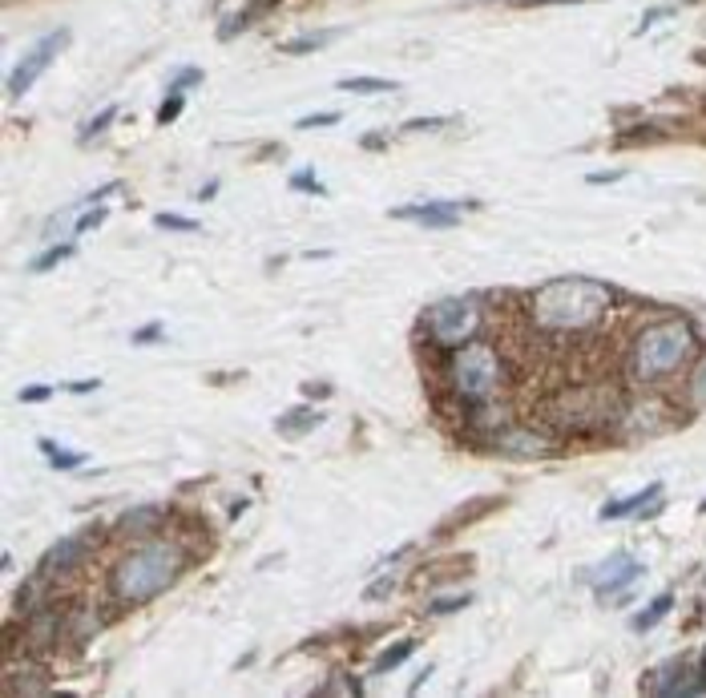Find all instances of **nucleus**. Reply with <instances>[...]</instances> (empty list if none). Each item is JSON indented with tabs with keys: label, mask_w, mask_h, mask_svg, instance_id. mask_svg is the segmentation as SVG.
Masks as SVG:
<instances>
[{
	"label": "nucleus",
	"mask_w": 706,
	"mask_h": 698,
	"mask_svg": "<svg viewBox=\"0 0 706 698\" xmlns=\"http://www.w3.org/2000/svg\"><path fill=\"white\" fill-rule=\"evenodd\" d=\"M340 89H348V93H396L400 81H392V77H343Z\"/></svg>",
	"instance_id": "16"
},
{
	"label": "nucleus",
	"mask_w": 706,
	"mask_h": 698,
	"mask_svg": "<svg viewBox=\"0 0 706 698\" xmlns=\"http://www.w3.org/2000/svg\"><path fill=\"white\" fill-rule=\"evenodd\" d=\"M73 251H77V246H73V243H61V246H52V251H44L41 259H33V262H28V271H33V275H44V271H52V267H57V262H65V259H69Z\"/></svg>",
	"instance_id": "18"
},
{
	"label": "nucleus",
	"mask_w": 706,
	"mask_h": 698,
	"mask_svg": "<svg viewBox=\"0 0 706 698\" xmlns=\"http://www.w3.org/2000/svg\"><path fill=\"white\" fill-rule=\"evenodd\" d=\"M149 525H157V509H138V513H130V521L122 517V529L125 533H141V529H149Z\"/></svg>",
	"instance_id": "22"
},
{
	"label": "nucleus",
	"mask_w": 706,
	"mask_h": 698,
	"mask_svg": "<svg viewBox=\"0 0 706 698\" xmlns=\"http://www.w3.org/2000/svg\"><path fill=\"white\" fill-rule=\"evenodd\" d=\"M335 33H311V36H299V41H283V52H291V57H299V52H315L323 49V44H332Z\"/></svg>",
	"instance_id": "19"
},
{
	"label": "nucleus",
	"mask_w": 706,
	"mask_h": 698,
	"mask_svg": "<svg viewBox=\"0 0 706 698\" xmlns=\"http://www.w3.org/2000/svg\"><path fill=\"white\" fill-rule=\"evenodd\" d=\"M319 412H311V408H291L287 416L279 420V437H307L311 428H319Z\"/></svg>",
	"instance_id": "13"
},
{
	"label": "nucleus",
	"mask_w": 706,
	"mask_h": 698,
	"mask_svg": "<svg viewBox=\"0 0 706 698\" xmlns=\"http://www.w3.org/2000/svg\"><path fill=\"white\" fill-rule=\"evenodd\" d=\"M154 227H166V230H202L194 219H182V214H166V210H162V214L154 219Z\"/></svg>",
	"instance_id": "24"
},
{
	"label": "nucleus",
	"mask_w": 706,
	"mask_h": 698,
	"mask_svg": "<svg viewBox=\"0 0 706 698\" xmlns=\"http://www.w3.org/2000/svg\"><path fill=\"white\" fill-rule=\"evenodd\" d=\"M670 610H674V594H658L654 602H650V606H646L642 614H638L634 622H630V626H634L638 634H642V630H654L658 622H662V618H666V614H670Z\"/></svg>",
	"instance_id": "15"
},
{
	"label": "nucleus",
	"mask_w": 706,
	"mask_h": 698,
	"mask_svg": "<svg viewBox=\"0 0 706 698\" xmlns=\"http://www.w3.org/2000/svg\"><path fill=\"white\" fill-rule=\"evenodd\" d=\"M117 109H122V105H105V109H101V114H97V117H89V122L81 125L77 141H89V138H97V133H105V125H109V122H114V117H117Z\"/></svg>",
	"instance_id": "20"
},
{
	"label": "nucleus",
	"mask_w": 706,
	"mask_h": 698,
	"mask_svg": "<svg viewBox=\"0 0 706 698\" xmlns=\"http://www.w3.org/2000/svg\"><path fill=\"white\" fill-rule=\"evenodd\" d=\"M97 545V529H77L69 533V537H61L57 545H49L41 558V566H36V577H44V582H57V577H69L73 569L81 566V561L89 558V550Z\"/></svg>",
	"instance_id": "7"
},
{
	"label": "nucleus",
	"mask_w": 706,
	"mask_h": 698,
	"mask_svg": "<svg viewBox=\"0 0 706 698\" xmlns=\"http://www.w3.org/2000/svg\"><path fill=\"white\" fill-rule=\"evenodd\" d=\"M646 690H650V694H694L698 674H690L686 662H666V666H658V670L650 674Z\"/></svg>",
	"instance_id": "10"
},
{
	"label": "nucleus",
	"mask_w": 706,
	"mask_h": 698,
	"mask_svg": "<svg viewBox=\"0 0 706 698\" xmlns=\"http://www.w3.org/2000/svg\"><path fill=\"white\" fill-rule=\"evenodd\" d=\"M464 606H472V594H456V598H437V602L428 606V614H432V618H445V614H456V610H464Z\"/></svg>",
	"instance_id": "21"
},
{
	"label": "nucleus",
	"mask_w": 706,
	"mask_h": 698,
	"mask_svg": "<svg viewBox=\"0 0 706 698\" xmlns=\"http://www.w3.org/2000/svg\"><path fill=\"white\" fill-rule=\"evenodd\" d=\"M291 186H299V190H311V194H323V186L315 182L311 174H295V178H291Z\"/></svg>",
	"instance_id": "32"
},
{
	"label": "nucleus",
	"mask_w": 706,
	"mask_h": 698,
	"mask_svg": "<svg viewBox=\"0 0 706 698\" xmlns=\"http://www.w3.org/2000/svg\"><path fill=\"white\" fill-rule=\"evenodd\" d=\"M658 497H662V480H654V485H646L642 493H630V497L602 505V521H622V517H638L646 505H654Z\"/></svg>",
	"instance_id": "11"
},
{
	"label": "nucleus",
	"mask_w": 706,
	"mask_h": 698,
	"mask_svg": "<svg viewBox=\"0 0 706 698\" xmlns=\"http://www.w3.org/2000/svg\"><path fill=\"white\" fill-rule=\"evenodd\" d=\"M702 513H706V501H702Z\"/></svg>",
	"instance_id": "38"
},
{
	"label": "nucleus",
	"mask_w": 706,
	"mask_h": 698,
	"mask_svg": "<svg viewBox=\"0 0 706 698\" xmlns=\"http://www.w3.org/2000/svg\"><path fill=\"white\" fill-rule=\"evenodd\" d=\"M497 448H505V453H517V456H537V453H545V440H541L537 432L513 428V432H505V437L497 440Z\"/></svg>",
	"instance_id": "12"
},
{
	"label": "nucleus",
	"mask_w": 706,
	"mask_h": 698,
	"mask_svg": "<svg viewBox=\"0 0 706 698\" xmlns=\"http://www.w3.org/2000/svg\"><path fill=\"white\" fill-rule=\"evenodd\" d=\"M698 690H706V654H702V666H698Z\"/></svg>",
	"instance_id": "37"
},
{
	"label": "nucleus",
	"mask_w": 706,
	"mask_h": 698,
	"mask_svg": "<svg viewBox=\"0 0 706 698\" xmlns=\"http://www.w3.org/2000/svg\"><path fill=\"white\" fill-rule=\"evenodd\" d=\"M93 388H101V384H97V380H81V384H69V392L85 396V392H93Z\"/></svg>",
	"instance_id": "35"
},
{
	"label": "nucleus",
	"mask_w": 706,
	"mask_h": 698,
	"mask_svg": "<svg viewBox=\"0 0 706 698\" xmlns=\"http://www.w3.org/2000/svg\"><path fill=\"white\" fill-rule=\"evenodd\" d=\"M186 85H190V89H194V85H202V69H182L174 81H170V93H182Z\"/></svg>",
	"instance_id": "26"
},
{
	"label": "nucleus",
	"mask_w": 706,
	"mask_h": 698,
	"mask_svg": "<svg viewBox=\"0 0 706 698\" xmlns=\"http://www.w3.org/2000/svg\"><path fill=\"white\" fill-rule=\"evenodd\" d=\"M392 590H396V577H380L375 585H367V590H364V598H367V602H380V598H388Z\"/></svg>",
	"instance_id": "27"
},
{
	"label": "nucleus",
	"mask_w": 706,
	"mask_h": 698,
	"mask_svg": "<svg viewBox=\"0 0 706 698\" xmlns=\"http://www.w3.org/2000/svg\"><path fill=\"white\" fill-rule=\"evenodd\" d=\"M49 396H52L49 384H33V388H25V392H20V400H25V404H41V400H49Z\"/></svg>",
	"instance_id": "29"
},
{
	"label": "nucleus",
	"mask_w": 706,
	"mask_h": 698,
	"mask_svg": "<svg viewBox=\"0 0 706 698\" xmlns=\"http://www.w3.org/2000/svg\"><path fill=\"white\" fill-rule=\"evenodd\" d=\"M432 125H445L440 117H424V122H408L404 130H432Z\"/></svg>",
	"instance_id": "34"
},
{
	"label": "nucleus",
	"mask_w": 706,
	"mask_h": 698,
	"mask_svg": "<svg viewBox=\"0 0 706 698\" xmlns=\"http://www.w3.org/2000/svg\"><path fill=\"white\" fill-rule=\"evenodd\" d=\"M690 388H694V396H698V400H706V364L694 372V384H690Z\"/></svg>",
	"instance_id": "33"
},
{
	"label": "nucleus",
	"mask_w": 706,
	"mask_h": 698,
	"mask_svg": "<svg viewBox=\"0 0 706 698\" xmlns=\"http://www.w3.org/2000/svg\"><path fill=\"white\" fill-rule=\"evenodd\" d=\"M606 311H610V287L593 279H558L541 287L533 299L537 324L550 332H585V327L602 324Z\"/></svg>",
	"instance_id": "2"
},
{
	"label": "nucleus",
	"mask_w": 706,
	"mask_h": 698,
	"mask_svg": "<svg viewBox=\"0 0 706 698\" xmlns=\"http://www.w3.org/2000/svg\"><path fill=\"white\" fill-rule=\"evenodd\" d=\"M340 109H327V114H307V117H299L295 122V130H315V125H335L340 122Z\"/></svg>",
	"instance_id": "25"
},
{
	"label": "nucleus",
	"mask_w": 706,
	"mask_h": 698,
	"mask_svg": "<svg viewBox=\"0 0 706 698\" xmlns=\"http://www.w3.org/2000/svg\"><path fill=\"white\" fill-rule=\"evenodd\" d=\"M69 41H73L69 28H52V33H44L41 41H36L33 49H28L25 57L17 61V69L9 73V97H25L28 89L36 85V77H41V73L49 69V65L57 61L65 49H69Z\"/></svg>",
	"instance_id": "6"
},
{
	"label": "nucleus",
	"mask_w": 706,
	"mask_h": 698,
	"mask_svg": "<svg viewBox=\"0 0 706 698\" xmlns=\"http://www.w3.org/2000/svg\"><path fill=\"white\" fill-rule=\"evenodd\" d=\"M182 105H186V97L182 93H166V105L157 109V125H170L178 114H182Z\"/></svg>",
	"instance_id": "23"
},
{
	"label": "nucleus",
	"mask_w": 706,
	"mask_h": 698,
	"mask_svg": "<svg viewBox=\"0 0 706 698\" xmlns=\"http://www.w3.org/2000/svg\"><path fill=\"white\" fill-rule=\"evenodd\" d=\"M448 375H453V392L464 408H485V404H493L501 380H505V364H501L497 348H488V343H464V348L453 351Z\"/></svg>",
	"instance_id": "4"
},
{
	"label": "nucleus",
	"mask_w": 706,
	"mask_h": 698,
	"mask_svg": "<svg viewBox=\"0 0 706 698\" xmlns=\"http://www.w3.org/2000/svg\"><path fill=\"white\" fill-rule=\"evenodd\" d=\"M642 574H646V566H642V561H638V558H630L626 550H618V553H610V558H606L602 566L593 569V574H590V585H593V594H598V598H602V602H606V598H614V594H618V590H626V585H634Z\"/></svg>",
	"instance_id": "8"
},
{
	"label": "nucleus",
	"mask_w": 706,
	"mask_h": 698,
	"mask_svg": "<svg viewBox=\"0 0 706 698\" xmlns=\"http://www.w3.org/2000/svg\"><path fill=\"white\" fill-rule=\"evenodd\" d=\"M626 178V170H598V174H590V186H606V182H622Z\"/></svg>",
	"instance_id": "30"
},
{
	"label": "nucleus",
	"mask_w": 706,
	"mask_h": 698,
	"mask_svg": "<svg viewBox=\"0 0 706 698\" xmlns=\"http://www.w3.org/2000/svg\"><path fill=\"white\" fill-rule=\"evenodd\" d=\"M162 324H149V327H141V332H133V343H154V340H162Z\"/></svg>",
	"instance_id": "31"
},
{
	"label": "nucleus",
	"mask_w": 706,
	"mask_h": 698,
	"mask_svg": "<svg viewBox=\"0 0 706 698\" xmlns=\"http://www.w3.org/2000/svg\"><path fill=\"white\" fill-rule=\"evenodd\" d=\"M469 206L472 202H412V206H396L392 219L420 222V227H428V230H448L461 222V214Z\"/></svg>",
	"instance_id": "9"
},
{
	"label": "nucleus",
	"mask_w": 706,
	"mask_h": 698,
	"mask_svg": "<svg viewBox=\"0 0 706 698\" xmlns=\"http://www.w3.org/2000/svg\"><path fill=\"white\" fill-rule=\"evenodd\" d=\"M424 332L432 335V343L445 351H456L464 343L477 340L480 332V299L477 295H453L440 299L424 311Z\"/></svg>",
	"instance_id": "5"
},
{
	"label": "nucleus",
	"mask_w": 706,
	"mask_h": 698,
	"mask_svg": "<svg viewBox=\"0 0 706 698\" xmlns=\"http://www.w3.org/2000/svg\"><path fill=\"white\" fill-rule=\"evenodd\" d=\"M186 569V553L174 542H141L130 550L109 574V590H114L117 606H146L157 594H166Z\"/></svg>",
	"instance_id": "1"
},
{
	"label": "nucleus",
	"mask_w": 706,
	"mask_h": 698,
	"mask_svg": "<svg viewBox=\"0 0 706 698\" xmlns=\"http://www.w3.org/2000/svg\"><path fill=\"white\" fill-rule=\"evenodd\" d=\"M694 356V332L682 319H658L642 327L630 348V375L634 384H662Z\"/></svg>",
	"instance_id": "3"
},
{
	"label": "nucleus",
	"mask_w": 706,
	"mask_h": 698,
	"mask_svg": "<svg viewBox=\"0 0 706 698\" xmlns=\"http://www.w3.org/2000/svg\"><path fill=\"white\" fill-rule=\"evenodd\" d=\"M412 650H416V642L412 638H404V642H396L388 654H380L375 658V666H372V674H384V670H396V666L404 662V658H412Z\"/></svg>",
	"instance_id": "17"
},
{
	"label": "nucleus",
	"mask_w": 706,
	"mask_h": 698,
	"mask_svg": "<svg viewBox=\"0 0 706 698\" xmlns=\"http://www.w3.org/2000/svg\"><path fill=\"white\" fill-rule=\"evenodd\" d=\"M36 448H41V453H44V461H49L52 469H81V464L89 461L85 453H69V448H61V445H57V440H49V437H41V440H36Z\"/></svg>",
	"instance_id": "14"
},
{
	"label": "nucleus",
	"mask_w": 706,
	"mask_h": 698,
	"mask_svg": "<svg viewBox=\"0 0 706 698\" xmlns=\"http://www.w3.org/2000/svg\"><path fill=\"white\" fill-rule=\"evenodd\" d=\"M307 396H332V388H323V384H311V388H307Z\"/></svg>",
	"instance_id": "36"
},
{
	"label": "nucleus",
	"mask_w": 706,
	"mask_h": 698,
	"mask_svg": "<svg viewBox=\"0 0 706 698\" xmlns=\"http://www.w3.org/2000/svg\"><path fill=\"white\" fill-rule=\"evenodd\" d=\"M105 214H109V210H105V206H97L93 214H81V222H77V227H73V230H77V235H89V230H97V227H101V222H105Z\"/></svg>",
	"instance_id": "28"
}]
</instances>
